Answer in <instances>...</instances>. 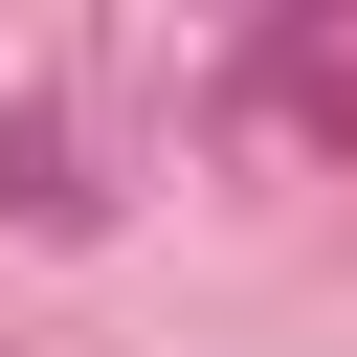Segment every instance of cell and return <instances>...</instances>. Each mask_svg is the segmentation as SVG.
I'll use <instances>...</instances> for the list:
<instances>
[{"mask_svg":"<svg viewBox=\"0 0 357 357\" xmlns=\"http://www.w3.org/2000/svg\"><path fill=\"white\" fill-rule=\"evenodd\" d=\"M0 223H22V245H89V223H112V112H89V89H22V112H0Z\"/></svg>","mask_w":357,"mask_h":357,"instance_id":"obj_1","label":"cell"}]
</instances>
